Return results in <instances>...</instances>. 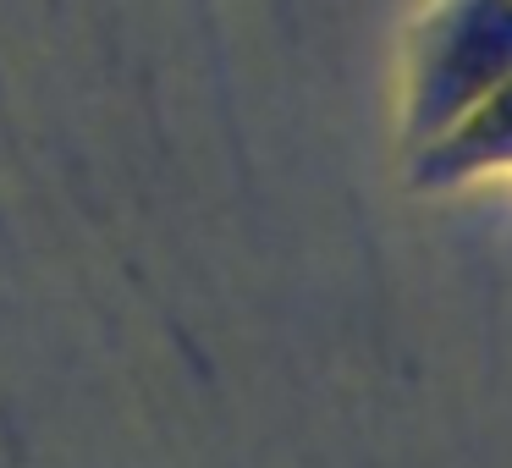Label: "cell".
Instances as JSON below:
<instances>
[{
  "instance_id": "6da1fadb",
  "label": "cell",
  "mask_w": 512,
  "mask_h": 468,
  "mask_svg": "<svg viewBox=\"0 0 512 468\" xmlns=\"http://www.w3.org/2000/svg\"><path fill=\"white\" fill-rule=\"evenodd\" d=\"M512 78V0H441L413 39L408 138L424 144Z\"/></svg>"
},
{
  "instance_id": "7a4b0ae2",
  "label": "cell",
  "mask_w": 512,
  "mask_h": 468,
  "mask_svg": "<svg viewBox=\"0 0 512 468\" xmlns=\"http://www.w3.org/2000/svg\"><path fill=\"white\" fill-rule=\"evenodd\" d=\"M413 182L419 188H457L479 171H507L512 166V78L496 83L479 105H468L452 127L435 138L413 144Z\"/></svg>"
}]
</instances>
